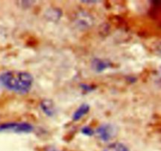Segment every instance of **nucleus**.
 <instances>
[{
    "mask_svg": "<svg viewBox=\"0 0 161 151\" xmlns=\"http://www.w3.org/2000/svg\"><path fill=\"white\" fill-rule=\"evenodd\" d=\"M33 76L25 71L11 70L0 74V87L17 94H27L33 85Z\"/></svg>",
    "mask_w": 161,
    "mask_h": 151,
    "instance_id": "nucleus-1",
    "label": "nucleus"
},
{
    "mask_svg": "<svg viewBox=\"0 0 161 151\" xmlns=\"http://www.w3.org/2000/svg\"><path fill=\"white\" fill-rule=\"evenodd\" d=\"M34 130L31 124L25 122L6 123L0 125L1 132H14V133H30Z\"/></svg>",
    "mask_w": 161,
    "mask_h": 151,
    "instance_id": "nucleus-2",
    "label": "nucleus"
},
{
    "mask_svg": "<svg viewBox=\"0 0 161 151\" xmlns=\"http://www.w3.org/2000/svg\"><path fill=\"white\" fill-rule=\"evenodd\" d=\"M94 133H96L100 140L103 142H108L115 136L116 129H115L114 126H113L112 124H104L99 126Z\"/></svg>",
    "mask_w": 161,
    "mask_h": 151,
    "instance_id": "nucleus-3",
    "label": "nucleus"
},
{
    "mask_svg": "<svg viewBox=\"0 0 161 151\" xmlns=\"http://www.w3.org/2000/svg\"><path fill=\"white\" fill-rule=\"evenodd\" d=\"M41 110L48 116H53L55 114V105L50 99H44L40 102Z\"/></svg>",
    "mask_w": 161,
    "mask_h": 151,
    "instance_id": "nucleus-4",
    "label": "nucleus"
},
{
    "mask_svg": "<svg viewBox=\"0 0 161 151\" xmlns=\"http://www.w3.org/2000/svg\"><path fill=\"white\" fill-rule=\"evenodd\" d=\"M90 111V105L88 104L84 103L80 105L78 107L76 110L74 112L73 115H72V120L74 121H78L81 119L82 117L86 115L88 112Z\"/></svg>",
    "mask_w": 161,
    "mask_h": 151,
    "instance_id": "nucleus-5",
    "label": "nucleus"
},
{
    "mask_svg": "<svg viewBox=\"0 0 161 151\" xmlns=\"http://www.w3.org/2000/svg\"><path fill=\"white\" fill-rule=\"evenodd\" d=\"M92 67L96 72H102L108 68L111 67V63L107 60L94 59L92 62Z\"/></svg>",
    "mask_w": 161,
    "mask_h": 151,
    "instance_id": "nucleus-6",
    "label": "nucleus"
},
{
    "mask_svg": "<svg viewBox=\"0 0 161 151\" xmlns=\"http://www.w3.org/2000/svg\"><path fill=\"white\" fill-rule=\"evenodd\" d=\"M103 151H129L128 148L121 143H113L104 148Z\"/></svg>",
    "mask_w": 161,
    "mask_h": 151,
    "instance_id": "nucleus-7",
    "label": "nucleus"
},
{
    "mask_svg": "<svg viewBox=\"0 0 161 151\" xmlns=\"http://www.w3.org/2000/svg\"><path fill=\"white\" fill-rule=\"evenodd\" d=\"M81 132L85 135H87V136H91L94 134V130L91 128L90 126H84L83 128L81 129Z\"/></svg>",
    "mask_w": 161,
    "mask_h": 151,
    "instance_id": "nucleus-8",
    "label": "nucleus"
},
{
    "mask_svg": "<svg viewBox=\"0 0 161 151\" xmlns=\"http://www.w3.org/2000/svg\"><path fill=\"white\" fill-rule=\"evenodd\" d=\"M46 151H61V150L58 149L57 148L53 147V146H50V147H48L47 149H46Z\"/></svg>",
    "mask_w": 161,
    "mask_h": 151,
    "instance_id": "nucleus-9",
    "label": "nucleus"
}]
</instances>
